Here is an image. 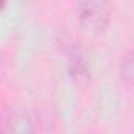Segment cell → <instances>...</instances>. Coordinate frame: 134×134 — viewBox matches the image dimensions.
Listing matches in <instances>:
<instances>
[{"mask_svg":"<svg viewBox=\"0 0 134 134\" xmlns=\"http://www.w3.org/2000/svg\"><path fill=\"white\" fill-rule=\"evenodd\" d=\"M112 16V8L109 0H79L77 19L84 30L99 35L103 33Z\"/></svg>","mask_w":134,"mask_h":134,"instance_id":"1","label":"cell"},{"mask_svg":"<svg viewBox=\"0 0 134 134\" xmlns=\"http://www.w3.org/2000/svg\"><path fill=\"white\" fill-rule=\"evenodd\" d=\"M2 128L7 132L29 134L36 131V121L29 112L21 109H11L10 112H3Z\"/></svg>","mask_w":134,"mask_h":134,"instance_id":"2","label":"cell"},{"mask_svg":"<svg viewBox=\"0 0 134 134\" xmlns=\"http://www.w3.org/2000/svg\"><path fill=\"white\" fill-rule=\"evenodd\" d=\"M68 71L73 81L77 84H85L90 79V71H88L85 55L76 46H71L68 49Z\"/></svg>","mask_w":134,"mask_h":134,"instance_id":"3","label":"cell"},{"mask_svg":"<svg viewBox=\"0 0 134 134\" xmlns=\"http://www.w3.org/2000/svg\"><path fill=\"white\" fill-rule=\"evenodd\" d=\"M118 71L123 85L134 92V51H128L126 54H123Z\"/></svg>","mask_w":134,"mask_h":134,"instance_id":"4","label":"cell"}]
</instances>
